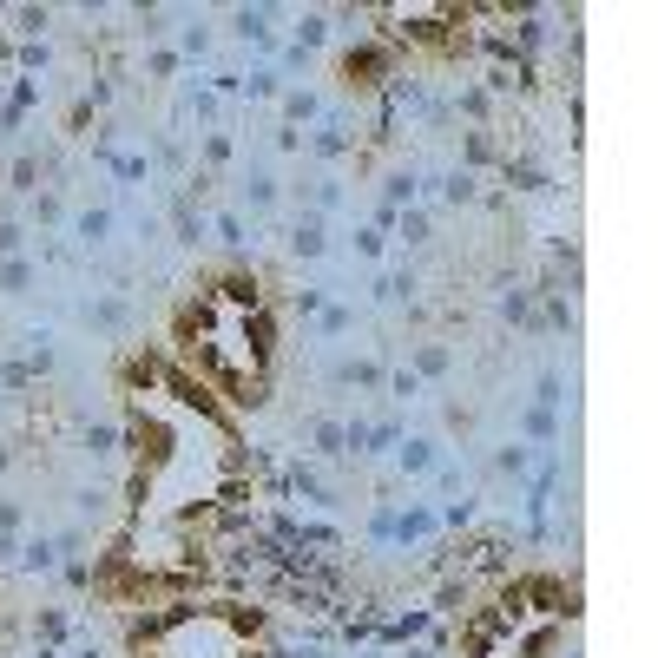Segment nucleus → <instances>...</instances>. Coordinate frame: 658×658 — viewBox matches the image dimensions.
<instances>
[{"mask_svg":"<svg viewBox=\"0 0 658 658\" xmlns=\"http://www.w3.org/2000/svg\"><path fill=\"white\" fill-rule=\"evenodd\" d=\"M139 658H257V619L237 599L178 606L139 632Z\"/></svg>","mask_w":658,"mask_h":658,"instance_id":"obj_1","label":"nucleus"}]
</instances>
